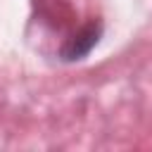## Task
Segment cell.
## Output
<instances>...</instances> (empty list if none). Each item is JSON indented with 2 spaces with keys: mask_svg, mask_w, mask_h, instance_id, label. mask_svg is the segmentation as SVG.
<instances>
[{
  "mask_svg": "<svg viewBox=\"0 0 152 152\" xmlns=\"http://www.w3.org/2000/svg\"><path fill=\"white\" fill-rule=\"evenodd\" d=\"M97 36H100V31H97L95 26L83 28V31H81L78 36H74V40H69L66 48L62 50L64 59H78V57H83V55L97 43Z\"/></svg>",
  "mask_w": 152,
  "mask_h": 152,
  "instance_id": "cell-1",
  "label": "cell"
}]
</instances>
